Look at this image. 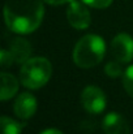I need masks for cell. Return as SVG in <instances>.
I'll return each mask as SVG.
<instances>
[{
	"label": "cell",
	"mask_w": 133,
	"mask_h": 134,
	"mask_svg": "<svg viewBox=\"0 0 133 134\" xmlns=\"http://www.w3.org/2000/svg\"><path fill=\"white\" fill-rule=\"evenodd\" d=\"M44 8L42 0H7L4 20L16 34H30L42 24Z\"/></svg>",
	"instance_id": "cell-1"
},
{
	"label": "cell",
	"mask_w": 133,
	"mask_h": 134,
	"mask_svg": "<svg viewBox=\"0 0 133 134\" xmlns=\"http://www.w3.org/2000/svg\"><path fill=\"white\" fill-rule=\"evenodd\" d=\"M106 53V43L97 34L82 37L73 49V61L78 68L89 69L98 65Z\"/></svg>",
	"instance_id": "cell-2"
},
{
	"label": "cell",
	"mask_w": 133,
	"mask_h": 134,
	"mask_svg": "<svg viewBox=\"0 0 133 134\" xmlns=\"http://www.w3.org/2000/svg\"><path fill=\"white\" fill-rule=\"evenodd\" d=\"M52 74V65L46 57H31L26 60L20 69L21 83L31 90L44 86Z\"/></svg>",
	"instance_id": "cell-3"
},
{
	"label": "cell",
	"mask_w": 133,
	"mask_h": 134,
	"mask_svg": "<svg viewBox=\"0 0 133 134\" xmlns=\"http://www.w3.org/2000/svg\"><path fill=\"white\" fill-rule=\"evenodd\" d=\"M81 103L89 113H100L106 108V95L98 86H88L81 92Z\"/></svg>",
	"instance_id": "cell-4"
},
{
	"label": "cell",
	"mask_w": 133,
	"mask_h": 134,
	"mask_svg": "<svg viewBox=\"0 0 133 134\" xmlns=\"http://www.w3.org/2000/svg\"><path fill=\"white\" fill-rule=\"evenodd\" d=\"M85 5H86L85 3L82 4L80 1L72 0L68 7V10H67V18H68L71 26L77 30H85L91 24L90 12Z\"/></svg>",
	"instance_id": "cell-5"
},
{
	"label": "cell",
	"mask_w": 133,
	"mask_h": 134,
	"mask_svg": "<svg viewBox=\"0 0 133 134\" xmlns=\"http://www.w3.org/2000/svg\"><path fill=\"white\" fill-rule=\"evenodd\" d=\"M111 52L120 63H129L133 59V38L125 33L118 34L111 42Z\"/></svg>",
	"instance_id": "cell-6"
},
{
	"label": "cell",
	"mask_w": 133,
	"mask_h": 134,
	"mask_svg": "<svg viewBox=\"0 0 133 134\" xmlns=\"http://www.w3.org/2000/svg\"><path fill=\"white\" fill-rule=\"evenodd\" d=\"M14 115L21 120L30 119L37 111V99L30 92H22L17 96L13 105Z\"/></svg>",
	"instance_id": "cell-7"
},
{
	"label": "cell",
	"mask_w": 133,
	"mask_h": 134,
	"mask_svg": "<svg viewBox=\"0 0 133 134\" xmlns=\"http://www.w3.org/2000/svg\"><path fill=\"white\" fill-rule=\"evenodd\" d=\"M102 126L106 134H131L127 121L119 113H108L103 119Z\"/></svg>",
	"instance_id": "cell-8"
},
{
	"label": "cell",
	"mask_w": 133,
	"mask_h": 134,
	"mask_svg": "<svg viewBox=\"0 0 133 134\" xmlns=\"http://www.w3.org/2000/svg\"><path fill=\"white\" fill-rule=\"evenodd\" d=\"M17 64H24L26 60L30 59L31 55V44L24 39V38H14L9 43V49H8Z\"/></svg>",
	"instance_id": "cell-9"
},
{
	"label": "cell",
	"mask_w": 133,
	"mask_h": 134,
	"mask_svg": "<svg viewBox=\"0 0 133 134\" xmlns=\"http://www.w3.org/2000/svg\"><path fill=\"white\" fill-rule=\"evenodd\" d=\"M18 90V81L14 76L3 72L1 73V100L5 102L16 95Z\"/></svg>",
	"instance_id": "cell-10"
},
{
	"label": "cell",
	"mask_w": 133,
	"mask_h": 134,
	"mask_svg": "<svg viewBox=\"0 0 133 134\" xmlns=\"http://www.w3.org/2000/svg\"><path fill=\"white\" fill-rule=\"evenodd\" d=\"M0 125H1V134H21L24 128V124L7 116H3L0 119Z\"/></svg>",
	"instance_id": "cell-11"
},
{
	"label": "cell",
	"mask_w": 133,
	"mask_h": 134,
	"mask_svg": "<svg viewBox=\"0 0 133 134\" xmlns=\"http://www.w3.org/2000/svg\"><path fill=\"white\" fill-rule=\"evenodd\" d=\"M104 72L108 77L111 78H116V77H120L123 74V68H121V63L119 60H111L106 64L104 66Z\"/></svg>",
	"instance_id": "cell-12"
},
{
	"label": "cell",
	"mask_w": 133,
	"mask_h": 134,
	"mask_svg": "<svg viewBox=\"0 0 133 134\" xmlns=\"http://www.w3.org/2000/svg\"><path fill=\"white\" fill-rule=\"evenodd\" d=\"M123 85L125 91L133 98V65H131L123 74Z\"/></svg>",
	"instance_id": "cell-13"
},
{
	"label": "cell",
	"mask_w": 133,
	"mask_h": 134,
	"mask_svg": "<svg viewBox=\"0 0 133 134\" xmlns=\"http://www.w3.org/2000/svg\"><path fill=\"white\" fill-rule=\"evenodd\" d=\"M88 7L95 8V9H104L111 5L112 0H82Z\"/></svg>",
	"instance_id": "cell-14"
},
{
	"label": "cell",
	"mask_w": 133,
	"mask_h": 134,
	"mask_svg": "<svg viewBox=\"0 0 133 134\" xmlns=\"http://www.w3.org/2000/svg\"><path fill=\"white\" fill-rule=\"evenodd\" d=\"M13 63H14V60H13L10 52L8 49H1V56H0V64H1V66L3 68H7V66L12 65Z\"/></svg>",
	"instance_id": "cell-15"
},
{
	"label": "cell",
	"mask_w": 133,
	"mask_h": 134,
	"mask_svg": "<svg viewBox=\"0 0 133 134\" xmlns=\"http://www.w3.org/2000/svg\"><path fill=\"white\" fill-rule=\"evenodd\" d=\"M43 1L50 5H61V4H65V3L72 1V0H43Z\"/></svg>",
	"instance_id": "cell-16"
},
{
	"label": "cell",
	"mask_w": 133,
	"mask_h": 134,
	"mask_svg": "<svg viewBox=\"0 0 133 134\" xmlns=\"http://www.w3.org/2000/svg\"><path fill=\"white\" fill-rule=\"evenodd\" d=\"M39 134H63L59 129H54V128H50V129H46L43 132H41Z\"/></svg>",
	"instance_id": "cell-17"
}]
</instances>
